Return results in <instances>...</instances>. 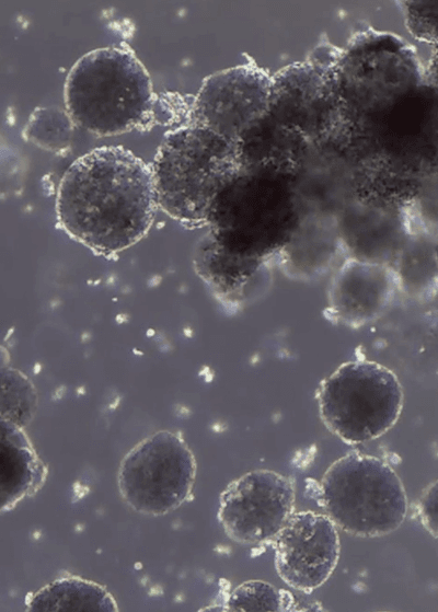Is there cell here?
<instances>
[{
  "label": "cell",
  "instance_id": "1",
  "mask_svg": "<svg viewBox=\"0 0 438 612\" xmlns=\"http://www.w3.org/2000/svg\"><path fill=\"white\" fill-rule=\"evenodd\" d=\"M157 208L151 166L118 146L95 148L77 159L65 172L56 198L61 228L103 255L141 240Z\"/></svg>",
  "mask_w": 438,
  "mask_h": 612
},
{
  "label": "cell",
  "instance_id": "2",
  "mask_svg": "<svg viewBox=\"0 0 438 612\" xmlns=\"http://www.w3.org/2000/svg\"><path fill=\"white\" fill-rule=\"evenodd\" d=\"M241 162L239 143L206 128L168 132L151 165L158 207L185 226L207 222Z\"/></svg>",
  "mask_w": 438,
  "mask_h": 612
},
{
  "label": "cell",
  "instance_id": "3",
  "mask_svg": "<svg viewBox=\"0 0 438 612\" xmlns=\"http://www.w3.org/2000/svg\"><path fill=\"white\" fill-rule=\"evenodd\" d=\"M69 119L96 136L127 132L142 123L153 104L150 76L132 50L94 49L70 69L65 83Z\"/></svg>",
  "mask_w": 438,
  "mask_h": 612
},
{
  "label": "cell",
  "instance_id": "4",
  "mask_svg": "<svg viewBox=\"0 0 438 612\" xmlns=\"http://www.w3.org/2000/svg\"><path fill=\"white\" fill-rule=\"evenodd\" d=\"M319 500L337 528L359 538L388 535L407 515L405 487L394 469L358 451L344 454L327 467Z\"/></svg>",
  "mask_w": 438,
  "mask_h": 612
},
{
  "label": "cell",
  "instance_id": "5",
  "mask_svg": "<svg viewBox=\"0 0 438 612\" xmlns=\"http://www.w3.org/2000/svg\"><path fill=\"white\" fill-rule=\"evenodd\" d=\"M322 423L347 444L371 441L389 431L403 408V388L389 368L366 359L342 363L319 385Z\"/></svg>",
  "mask_w": 438,
  "mask_h": 612
},
{
  "label": "cell",
  "instance_id": "6",
  "mask_svg": "<svg viewBox=\"0 0 438 612\" xmlns=\"http://www.w3.org/2000/svg\"><path fill=\"white\" fill-rule=\"evenodd\" d=\"M196 472L195 457L182 437L160 430L125 454L118 467V489L135 511L162 516L187 500Z\"/></svg>",
  "mask_w": 438,
  "mask_h": 612
},
{
  "label": "cell",
  "instance_id": "7",
  "mask_svg": "<svg viewBox=\"0 0 438 612\" xmlns=\"http://www.w3.org/2000/svg\"><path fill=\"white\" fill-rule=\"evenodd\" d=\"M291 478L272 470H254L232 481L220 494L218 521L239 544L273 539L295 512Z\"/></svg>",
  "mask_w": 438,
  "mask_h": 612
},
{
  "label": "cell",
  "instance_id": "8",
  "mask_svg": "<svg viewBox=\"0 0 438 612\" xmlns=\"http://www.w3.org/2000/svg\"><path fill=\"white\" fill-rule=\"evenodd\" d=\"M272 79L254 66L216 72L203 82L192 106L193 125L240 140L267 113Z\"/></svg>",
  "mask_w": 438,
  "mask_h": 612
},
{
  "label": "cell",
  "instance_id": "9",
  "mask_svg": "<svg viewBox=\"0 0 438 612\" xmlns=\"http://www.w3.org/2000/svg\"><path fill=\"white\" fill-rule=\"evenodd\" d=\"M273 539L276 571L296 590L309 593L318 589L338 563L337 527L325 513L293 512Z\"/></svg>",
  "mask_w": 438,
  "mask_h": 612
},
{
  "label": "cell",
  "instance_id": "10",
  "mask_svg": "<svg viewBox=\"0 0 438 612\" xmlns=\"http://www.w3.org/2000/svg\"><path fill=\"white\" fill-rule=\"evenodd\" d=\"M395 287V275L387 266L349 259L331 281L328 309L338 322L362 326L382 315L393 299Z\"/></svg>",
  "mask_w": 438,
  "mask_h": 612
},
{
  "label": "cell",
  "instance_id": "11",
  "mask_svg": "<svg viewBox=\"0 0 438 612\" xmlns=\"http://www.w3.org/2000/svg\"><path fill=\"white\" fill-rule=\"evenodd\" d=\"M47 467L24 428L0 416V512L38 492Z\"/></svg>",
  "mask_w": 438,
  "mask_h": 612
},
{
  "label": "cell",
  "instance_id": "12",
  "mask_svg": "<svg viewBox=\"0 0 438 612\" xmlns=\"http://www.w3.org/2000/svg\"><path fill=\"white\" fill-rule=\"evenodd\" d=\"M30 611H117L113 596L100 584L81 577H62L32 593Z\"/></svg>",
  "mask_w": 438,
  "mask_h": 612
},
{
  "label": "cell",
  "instance_id": "13",
  "mask_svg": "<svg viewBox=\"0 0 438 612\" xmlns=\"http://www.w3.org/2000/svg\"><path fill=\"white\" fill-rule=\"evenodd\" d=\"M37 392L21 371L0 365V416L25 428L37 409Z\"/></svg>",
  "mask_w": 438,
  "mask_h": 612
},
{
  "label": "cell",
  "instance_id": "14",
  "mask_svg": "<svg viewBox=\"0 0 438 612\" xmlns=\"http://www.w3.org/2000/svg\"><path fill=\"white\" fill-rule=\"evenodd\" d=\"M283 591L263 580H247L229 596L227 611H283L286 605Z\"/></svg>",
  "mask_w": 438,
  "mask_h": 612
},
{
  "label": "cell",
  "instance_id": "15",
  "mask_svg": "<svg viewBox=\"0 0 438 612\" xmlns=\"http://www.w3.org/2000/svg\"><path fill=\"white\" fill-rule=\"evenodd\" d=\"M417 516L422 526L426 531L434 538L438 536V523H437V481H433L428 484L416 506Z\"/></svg>",
  "mask_w": 438,
  "mask_h": 612
}]
</instances>
